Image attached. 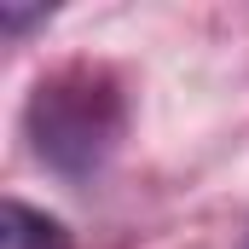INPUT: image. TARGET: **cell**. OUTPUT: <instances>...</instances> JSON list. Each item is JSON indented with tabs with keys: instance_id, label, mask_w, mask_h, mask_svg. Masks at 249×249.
<instances>
[{
	"instance_id": "obj_1",
	"label": "cell",
	"mask_w": 249,
	"mask_h": 249,
	"mask_svg": "<svg viewBox=\"0 0 249 249\" xmlns=\"http://www.w3.org/2000/svg\"><path fill=\"white\" fill-rule=\"evenodd\" d=\"M23 133H29V151L58 180L87 186L122 151V133H127V87H122V75L110 64H99V58L53 64L29 87Z\"/></svg>"
},
{
	"instance_id": "obj_2",
	"label": "cell",
	"mask_w": 249,
	"mask_h": 249,
	"mask_svg": "<svg viewBox=\"0 0 249 249\" xmlns=\"http://www.w3.org/2000/svg\"><path fill=\"white\" fill-rule=\"evenodd\" d=\"M0 249H70V232L47 209H29V203L6 197V209H0Z\"/></svg>"
},
{
	"instance_id": "obj_3",
	"label": "cell",
	"mask_w": 249,
	"mask_h": 249,
	"mask_svg": "<svg viewBox=\"0 0 249 249\" xmlns=\"http://www.w3.org/2000/svg\"><path fill=\"white\" fill-rule=\"evenodd\" d=\"M0 23H6V35L18 41L23 29H35V23H47V6H18V0H0Z\"/></svg>"
}]
</instances>
